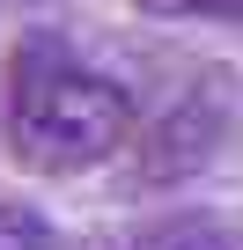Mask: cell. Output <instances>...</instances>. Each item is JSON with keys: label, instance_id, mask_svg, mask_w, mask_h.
I'll list each match as a JSON object with an SVG mask.
<instances>
[{"label": "cell", "instance_id": "cell-3", "mask_svg": "<svg viewBox=\"0 0 243 250\" xmlns=\"http://www.w3.org/2000/svg\"><path fill=\"white\" fill-rule=\"evenodd\" d=\"M140 250H243V235L221 228V221H170V228H155Z\"/></svg>", "mask_w": 243, "mask_h": 250}, {"label": "cell", "instance_id": "cell-2", "mask_svg": "<svg viewBox=\"0 0 243 250\" xmlns=\"http://www.w3.org/2000/svg\"><path fill=\"white\" fill-rule=\"evenodd\" d=\"M221 133H228L221 88H184V96L162 103V118L148 125V140H140V177H148V184H177V177L206 169L214 147H221Z\"/></svg>", "mask_w": 243, "mask_h": 250}, {"label": "cell", "instance_id": "cell-1", "mask_svg": "<svg viewBox=\"0 0 243 250\" xmlns=\"http://www.w3.org/2000/svg\"><path fill=\"white\" fill-rule=\"evenodd\" d=\"M8 140L30 169H52V177L110 162L133 140V96L110 74L81 66L66 44L37 37L15 52V74H8Z\"/></svg>", "mask_w": 243, "mask_h": 250}, {"label": "cell", "instance_id": "cell-4", "mask_svg": "<svg viewBox=\"0 0 243 250\" xmlns=\"http://www.w3.org/2000/svg\"><path fill=\"white\" fill-rule=\"evenodd\" d=\"M0 250H52L44 213H30V206H0Z\"/></svg>", "mask_w": 243, "mask_h": 250}, {"label": "cell", "instance_id": "cell-5", "mask_svg": "<svg viewBox=\"0 0 243 250\" xmlns=\"http://www.w3.org/2000/svg\"><path fill=\"white\" fill-rule=\"evenodd\" d=\"M148 8H177V15H243V0H148Z\"/></svg>", "mask_w": 243, "mask_h": 250}]
</instances>
